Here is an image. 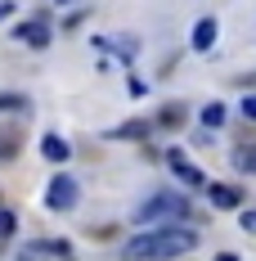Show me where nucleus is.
<instances>
[{
	"label": "nucleus",
	"instance_id": "obj_10",
	"mask_svg": "<svg viewBox=\"0 0 256 261\" xmlns=\"http://www.w3.org/2000/svg\"><path fill=\"white\" fill-rule=\"evenodd\" d=\"M203 126H225V104H220V99L203 108Z\"/></svg>",
	"mask_w": 256,
	"mask_h": 261
},
{
	"label": "nucleus",
	"instance_id": "obj_16",
	"mask_svg": "<svg viewBox=\"0 0 256 261\" xmlns=\"http://www.w3.org/2000/svg\"><path fill=\"white\" fill-rule=\"evenodd\" d=\"M243 117H247V122H256V95H247V99H243Z\"/></svg>",
	"mask_w": 256,
	"mask_h": 261
},
{
	"label": "nucleus",
	"instance_id": "obj_12",
	"mask_svg": "<svg viewBox=\"0 0 256 261\" xmlns=\"http://www.w3.org/2000/svg\"><path fill=\"white\" fill-rule=\"evenodd\" d=\"M234 167H238V171H256V144L252 149H238V153H234Z\"/></svg>",
	"mask_w": 256,
	"mask_h": 261
},
{
	"label": "nucleus",
	"instance_id": "obj_6",
	"mask_svg": "<svg viewBox=\"0 0 256 261\" xmlns=\"http://www.w3.org/2000/svg\"><path fill=\"white\" fill-rule=\"evenodd\" d=\"M41 153L50 158V162H68V158H72V144H68L63 135H41Z\"/></svg>",
	"mask_w": 256,
	"mask_h": 261
},
{
	"label": "nucleus",
	"instance_id": "obj_5",
	"mask_svg": "<svg viewBox=\"0 0 256 261\" xmlns=\"http://www.w3.org/2000/svg\"><path fill=\"white\" fill-rule=\"evenodd\" d=\"M216 36H220V23H216V18H198V23H193V50H211Z\"/></svg>",
	"mask_w": 256,
	"mask_h": 261
},
{
	"label": "nucleus",
	"instance_id": "obj_2",
	"mask_svg": "<svg viewBox=\"0 0 256 261\" xmlns=\"http://www.w3.org/2000/svg\"><path fill=\"white\" fill-rule=\"evenodd\" d=\"M180 216H189V203H184L180 194H153V198L139 207L135 221L144 225V221H180Z\"/></svg>",
	"mask_w": 256,
	"mask_h": 261
},
{
	"label": "nucleus",
	"instance_id": "obj_14",
	"mask_svg": "<svg viewBox=\"0 0 256 261\" xmlns=\"http://www.w3.org/2000/svg\"><path fill=\"white\" fill-rule=\"evenodd\" d=\"M27 108V95H0V113H18Z\"/></svg>",
	"mask_w": 256,
	"mask_h": 261
},
{
	"label": "nucleus",
	"instance_id": "obj_15",
	"mask_svg": "<svg viewBox=\"0 0 256 261\" xmlns=\"http://www.w3.org/2000/svg\"><path fill=\"white\" fill-rule=\"evenodd\" d=\"M162 122H166V126H176V122H184V108H180V104H166V113H162Z\"/></svg>",
	"mask_w": 256,
	"mask_h": 261
},
{
	"label": "nucleus",
	"instance_id": "obj_11",
	"mask_svg": "<svg viewBox=\"0 0 256 261\" xmlns=\"http://www.w3.org/2000/svg\"><path fill=\"white\" fill-rule=\"evenodd\" d=\"M41 252H54L59 261H72V248H68L63 239H45V243H41Z\"/></svg>",
	"mask_w": 256,
	"mask_h": 261
},
{
	"label": "nucleus",
	"instance_id": "obj_20",
	"mask_svg": "<svg viewBox=\"0 0 256 261\" xmlns=\"http://www.w3.org/2000/svg\"><path fill=\"white\" fill-rule=\"evenodd\" d=\"M63 5H72V0H63Z\"/></svg>",
	"mask_w": 256,
	"mask_h": 261
},
{
	"label": "nucleus",
	"instance_id": "obj_18",
	"mask_svg": "<svg viewBox=\"0 0 256 261\" xmlns=\"http://www.w3.org/2000/svg\"><path fill=\"white\" fill-rule=\"evenodd\" d=\"M112 135H144V126H139V122H130V126H117Z\"/></svg>",
	"mask_w": 256,
	"mask_h": 261
},
{
	"label": "nucleus",
	"instance_id": "obj_13",
	"mask_svg": "<svg viewBox=\"0 0 256 261\" xmlns=\"http://www.w3.org/2000/svg\"><path fill=\"white\" fill-rule=\"evenodd\" d=\"M14 230H18V216H14L9 207H0V239H9Z\"/></svg>",
	"mask_w": 256,
	"mask_h": 261
},
{
	"label": "nucleus",
	"instance_id": "obj_7",
	"mask_svg": "<svg viewBox=\"0 0 256 261\" xmlns=\"http://www.w3.org/2000/svg\"><path fill=\"white\" fill-rule=\"evenodd\" d=\"M171 167H176V176L189 185V189H198V185L207 180V176H203V171H198V167H193V162H189L184 153H171Z\"/></svg>",
	"mask_w": 256,
	"mask_h": 261
},
{
	"label": "nucleus",
	"instance_id": "obj_4",
	"mask_svg": "<svg viewBox=\"0 0 256 261\" xmlns=\"http://www.w3.org/2000/svg\"><path fill=\"white\" fill-rule=\"evenodd\" d=\"M14 36H18L23 45H36V50H45V45H50V23H45V18H27V23L14 27Z\"/></svg>",
	"mask_w": 256,
	"mask_h": 261
},
{
	"label": "nucleus",
	"instance_id": "obj_1",
	"mask_svg": "<svg viewBox=\"0 0 256 261\" xmlns=\"http://www.w3.org/2000/svg\"><path fill=\"white\" fill-rule=\"evenodd\" d=\"M198 248V230H189V225H166V230H149V234L130 239L126 248H122V261H176L184 252H193Z\"/></svg>",
	"mask_w": 256,
	"mask_h": 261
},
{
	"label": "nucleus",
	"instance_id": "obj_19",
	"mask_svg": "<svg viewBox=\"0 0 256 261\" xmlns=\"http://www.w3.org/2000/svg\"><path fill=\"white\" fill-rule=\"evenodd\" d=\"M9 14H14V0H0V23H5Z\"/></svg>",
	"mask_w": 256,
	"mask_h": 261
},
{
	"label": "nucleus",
	"instance_id": "obj_3",
	"mask_svg": "<svg viewBox=\"0 0 256 261\" xmlns=\"http://www.w3.org/2000/svg\"><path fill=\"white\" fill-rule=\"evenodd\" d=\"M81 198V185L68 176V171H59V176H50V185H45V207L50 212H72Z\"/></svg>",
	"mask_w": 256,
	"mask_h": 261
},
{
	"label": "nucleus",
	"instance_id": "obj_17",
	"mask_svg": "<svg viewBox=\"0 0 256 261\" xmlns=\"http://www.w3.org/2000/svg\"><path fill=\"white\" fill-rule=\"evenodd\" d=\"M18 261H45V257H41V243H32V248H23V257H18Z\"/></svg>",
	"mask_w": 256,
	"mask_h": 261
},
{
	"label": "nucleus",
	"instance_id": "obj_9",
	"mask_svg": "<svg viewBox=\"0 0 256 261\" xmlns=\"http://www.w3.org/2000/svg\"><path fill=\"white\" fill-rule=\"evenodd\" d=\"M14 153H18V130H0V162H9Z\"/></svg>",
	"mask_w": 256,
	"mask_h": 261
},
{
	"label": "nucleus",
	"instance_id": "obj_8",
	"mask_svg": "<svg viewBox=\"0 0 256 261\" xmlns=\"http://www.w3.org/2000/svg\"><path fill=\"white\" fill-rule=\"evenodd\" d=\"M243 203V189H234V185H216L211 189V207H238Z\"/></svg>",
	"mask_w": 256,
	"mask_h": 261
}]
</instances>
